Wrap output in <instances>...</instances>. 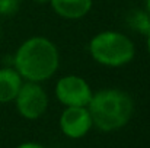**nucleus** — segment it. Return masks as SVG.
I'll list each match as a JSON object with an SVG mask.
<instances>
[{
    "label": "nucleus",
    "mask_w": 150,
    "mask_h": 148,
    "mask_svg": "<svg viewBox=\"0 0 150 148\" xmlns=\"http://www.w3.org/2000/svg\"><path fill=\"white\" fill-rule=\"evenodd\" d=\"M60 65L55 44L45 36H31L23 41L13 55V68L26 81L50 80Z\"/></svg>",
    "instance_id": "nucleus-1"
},
{
    "label": "nucleus",
    "mask_w": 150,
    "mask_h": 148,
    "mask_svg": "<svg viewBox=\"0 0 150 148\" xmlns=\"http://www.w3.org/2000/svg\"><path fill=\"white\" fill-rule=\"evenodd\" d=\"M92 123L102 132H114L124 128L133 118L134 102L120 89H102L93 93L88 105Z\"/></svg>",
    "instance_id": "nucleus-2"
},
{
    "label": "nucleus",
    "mask_w": 150,
    "mask_h": 148,
    "mask_svg": "<svg viewBox=\"0 0 150 148\" xmlns=\"http://www.w3.org/2000/svg\"><path fill=\"white\" fill-rule=\"evenodd\" d=\"M89 54L98 64L115 68L127 65L134 60L136 45L122 32L103 31L91 39Z\"/></svg>",
    "instance_id": "nucleus-3"
},
{
    "label": "nucleus",
    "mask_w": 150,
    "mask_h": 148,
    "mask_svg": "<svg viewBox=\"0 0 150 148\" xmlns=\"http://www.w3.org/2000/svg\"><path fill=\"white\" fill-rule=\"evenodd\" d=\"M13 102L18 113L28 121L40 119L48 109L47 92L42 89L40 83H34V81L23 83Z\"/></svg>",
    "instance_id": "nucleus-4"
},
{
    "label": "nucleus",
    "mask_w": 150,
    "mask_h": 148,
    "mask_svg": "<svg viewBox=\"0 0 150 148\" xmlns=\"http://www.w3.org/2000/svg\"><path fill=\"white\" fill-rule=\"evenodd\" d=\"M57 100L64 106H88L92 99V87L89 83L76 74H69L61 77L55 83L54 89Z\"/></svg>",
    "instance_id": "nucleus-5"
},
{
    "label": "nucleus",
    "mask_w": 150,
    "mask_h": 148,
    "mask_svg": "<svg viewBox=\"0 0 150 148\" xmlns=\"http://www.w3.org/2000/svg\"><path fill=\"white\" fill-rule=\"evenodd\" d=\"M60 129L64 137L70 140H80L92 129V118L88 106H67L58 119Z\"/></svg>",
    "instance_id": "nucleus-6"
},
{
    "label": "nucleus",
    "mask_w": 150,
    "mask_h": 148,
    "mask_svg": "<svg viewBox=\"0 0 150 148\" xmlns=\"http://www.w3.org/2000/svg\"><path fill=\"white\" fill-rule=\"evenodd\" d=\"M50 4L60 18L76 20L85 18L92 10L93 0H50Z\"/></svg>",
    "instance_id": "nucleus-7"
},
{
    "label": "nucleus",
    "mask_w": 150,
    "mask_h": 148,
    "mask_svg": "<svg viewBox=\"0 0 150 148\" xmlns=\"http://www.w3.org/2000/svg\"><path fill=\"white\" fill-rule=\"evenodd\" d=\"M22 84L23 79L13 67L0 68V103L13 102Z\"/></svg>",
    "instance_id": "nucleus-8"
},
{
    "label": "nucleus",
    "mask_w": 150,
    "mask_h": 148,
    "mask_svg": "<svg viewBox=\"0 0 150 148\" xmlns=\"http://www.w3.org/2000/svg\"><path fill=\"white\" fill-rule=\"evenodd\" d=\"M130 22H131V28L133 29H137L139 32H142L144 35L150 29V15L147 12H144V10H139V12L133 13Z\"/></svg>",
    "instance_id": "nucleus-9"
},
{
    "label": "nucleus",
    "mask_w": 150,
    "mask_h": 148,
    "mask_svg": "<svg viewBox=\"0 0 150 148\" xmlns=\"http://www.w3.org/2000/svg\"><path fill=\"white\" fill-rule=\"evenodd\" d=\"M21 7V0H0V16H12Z\"/></svg>",
    "instance_id": "nucleus-10"
},
{
    "label": "nucleus",
    "mask_w": 150,
    "mask_h": 148,
    "mask_svg": "<svg viewBox=\"0 0 150 148\" xmlns=\"http://www.w3.org/2000/svg\"><path fill=\"white\" fill-rule=\"evenodd\" d=\"M16 148H45V147H44V145H41L40 142L28 141V142H22V144H19Z\"/></svg>",
    "instance_id": "nucleus-11"
},
{
    "label": "nucleus",
    "mask_w": 150,
    "mask_h": 148,
    "mask_svg": "<svg viewBox=\"0 0 150 148\" xmlns=\"http://www.w3.org/2000/svg\"><path fill=\"white\" fill-rule=\"evenodd\" d=\"M146 36H147V51H149V55H150V29L147 31Z\"/></svg>",
    "instance_id": "nucleus-12"
},
{
    "label": "nucleus",
    "mask_w": 150,
    "mask_h": 148,
    "mask_svg": "<svg viewBox=\"0 0 150 148\" xmlns=\"http://www.w3.org/2000/svg\"><path fill=\"white\" fill-rule=\"evenodd\" d=\"M38 4H50V0H34Z\"/></svg>",
    "instance_id": "nucleus-13"
},
{
    "label": "nucleus",
    "mask_w": 150,
    "mask_h": 148,
    "mask_svg": "<svg viewBox=\"0 0 150 148\" xmlns=\"http://www.w3.org/2000/svg\"><path fill=\"white\" fill-rule=\"evenodd\" d=\"M146 12L150 15V0H146Z\"/></svg>",
    "instance_id": "nucleus-14"
}]
</instances>
